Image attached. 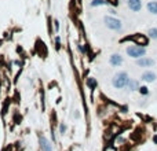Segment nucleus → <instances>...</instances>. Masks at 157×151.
I'll list each match as a JSON object with an SVG mask.
<instances>
[{"instance_id":"9d476101","label":"nucleus","mask_w":157,"mask_h":151,"mask_svg":"<svg viewBox=\"0 0 157 151\" xmlns=\"http://www.w3.org/2000/svg\"><path fill=\"white\" fill-rule=\"evenodd\" d=\"M127 88H128L130 91H139V88H141V85H139V83H138L137 80L130 78L128 84H127Z\"/></svg>"},{"instance_id":"dca6fc26","label":"nucleus","mask_w":157,"mask_h":151,"mask_svg":"<svg viewBox=\"0 0 157 151\" xmlns=\"http://www.w3.org/2000/svg\"><path fill=\"white\" fill-rule=\"evenodd\" d=\"M106 1H108V4H112V6H114V7L119 4V0H106Z\"/></svg>"},{"instance_id":"423d86ee","label":"nucleus","mask_w":157,"mask_h":151,"mask_svg":"<svg viewBox=\"0 0 157 151\" xmlns=\"http://www.w3.org/2000/svg\"><path fill=\"white\" fill-rule=\"evenodd\" d=\"M123 56L120 55V54H113V55H110V58H109V63L112 65V66H114V68H119V66H121L123 65Z\"/></svg>"},{"instance_id":"ddd939ff","label":"nucleus","mask_w":157,"mask_h":151,"mask_svg":"<svg viewBox=\"0 0 157 151\" xmlns=\"http://www.w3.org/2000/svg\"><path fill=\"white\" fill-rule=\"evenodd\" d=\"M148 36H149L150 39L157 40V28H150L149 30H148Z\"/></svg>"},{"instance_id":"0eeeda50","label":"nucleus","mask_w":157,"mask_h":151,"mask_svg":"<svg viewBox=\"0 0 157 151\" xmlns=\"http://www.w3.org/2000/svg\"><path fill=\"white\" fill-rule=\"evenodd\" d=\"M137 65H138V66H141V68H152V66L154 65V60L150 59V58L143 56V58L137 59Z\"/></svg>"},{"instance_id":"20e7f679","label":"nucleus","mask_w":157,"mask_h":151,"mask_svg":"<svg viewBox=\"0 0 157 151\" xmlns=\"http://www.w3.org/2000/svg\"><path fill=\"white\" fill-rule=\"evenodd\" d=\"M125 40H132L137 45H141V47H145V45H148V43H149V39H148L145 35H141V33H137V35H134V36H131V37H125L123 41H125Z\"/></svg>"},{"instance_id":"f257e3e1","label":"nucleus","mask_w":157,"mask_h":151,"mask_svg":"<svg viewBox=\"0 0 157 151\" xmlns=\"http://www.w3.org/2000/svg\"><path fill=\"white\" fill-rule=\"evenodd\" d=\"M130 81V77L125 72H119L117 74H114V77L112 78V84L116 89H123L127 87V84Z\"/></svg>"},{"instance_id":"aec40b11","label":"nucleus","mask_w":157,"mask_h":151,"mask_svg":"<svg viewBox=\"0 0 157 151\" xmlns=\"http://www.w3.org/2000/svg\"><path fill=\"white\" fill-rule=\"evenodd\" d=\"M153 142L157 144V135H156V136H153Z\"/></svg>"},{"instance_id":"6ab92c4d","label":"nucleus","mask_w":157,"mask_h":151,"mask_svg":"<svg viewBox=\"0 0 157 151\" xmlns=\"http://www.w3.org/2000/svg\"><path fill=\"white\" fill-rule=\"evenodd\" d=\"M105 151H116V150H114V148H113V147H108V148H106V150H105Z\"/></svg>"},{"instance_id":"1a4fd4ad","label":"nucleus","mask_w":157,"mask_h":151,"mask_svg":"<svg viewBox=\"0 0 157 151\" xmlns=\"http://www.w3.org/2000/svg\"><path fill=\"white\" fill-rule=\"evenodd\" d=\"M145 83H153V81H156V78H157V76H156V73L154 72H150V70H146L143 74H142V77H141Z\"/></svg>"},{"instance_id":"2eb2a0df","label":"nucleus","mask_w":157,"mask_h":151,"mask_svg":"<svg viewBox=\"0 0 157 151\" xmlns=\"http://www.w3.org/2000/svg\"><path fill=\"white\" fill-rule=\"evenodd\" d=\"M139 92H141L142 95H149V88L148 87H141L139 88Z\"/></svg>"},{"instance_id":"f03ea898","label":"nucleus","mask_w":157,"mask_h":151,"mask_svg":"<svg viewBox=\"0 0 157 151\" xmlns=\"http://www.w3.org/2000/svg\"><path fill=\"white\" fill-rule=\"evenodd\" d=\"M125 52H127V55L131 56V58H134V59H139V58H143V56L146 55V48L134 44V45L127 47Z\"/></svg>"},{"instance_id":"6e6552de","label":"nucleus","mask_w":157,"mask_h":151,"mask_svg":"<svg viewBox=\"0 0 157 151\" xmlns=\"http://www.w3.org/2000/svg\"><path fill=\"white\" fill-rule=\"evenodd\" d=\"M127 4H128L130 10H131V11H134V12L141 11V8H142V1H141V0H128V1H127Z\"/></svg>"},{"instance_id":"f3484780","label":"nucleus","mask_w":157,"mask_h":151,"mask_svg":"<svg viewBox=\"0 0 157 151\" xmlns=\"http://www.w3.org/2000/svg\"><path fill=\"white\" fill-rule=\"evenodd\" d=\"M65 131H66V125H64V124H62V125L59 127V132L62 133V135H64V133H65Z\"/></svg>"},{"instance_id":"39448f33","label":"nucleus","mask_w":157,"mask_h":151,"mask_svg":"<svg viewBox=\"0 0 157 151\" xmlns=\"http://www.w3.org/2000/svg\"><path fill=\"white\" fill-rule=\"evenodd\" d=\"M39 144H40L41 151H52V144L46 136H40L39 137Z\"/></svg>"},{"instance_id":"9b49d317","label":"nucleus","mask_w":157,"mask_h":151,"mask_svg":"<svg viewBox=\"0 0 157 151\" xmlns=\"http://www.w3.org/2000/svg\"><path fill=\"white\" fill-rule=\"evenodd\" d=\"M148 11H149L150 14L157 15V1H149V3H148Z\"/></svg>"},{"instance_id":"4468645a","label":"nucleus","mask_w":157,"mask_h":151,"mask_svg":"<svg viewBox=\"0 0 157 151\" xmlns=\"http://www.w3.org/2000/svg\"><path fill=\"white\" fill-rule=\"evenodd\" d=\"M97 84L98 83L94 78H88V80H87V85H88L90 88H95V87H97Z\"/></svg>"},{"instance_id":"a211bd4d","label":"nucleus","mask_w":157,"mask_h":151,"mask_svg":"<svg viewBox=\"0 0 157 151\" xmlns=\"http://www.w3.org/2000/svg\"><path fill=\"white\" fill-rule=\"evenodd\" d=\"M55 29H56V30L59 29V24H58V21H55Z\"/></svg>"},{"instance_id":"f8f14e48","label":"nucleus","mask_w":157,"mask_h":151,"mask_svg":"<svg viewBox=\"0 0 157 151\" xmlns=\"http://www.w3.org/2000/svg\"><path fill=\"white\" fill-rule=\"evenodd\" d=\"M106 4H108L106 0H93V1H91V6H93V7H99V6H106Z\"/></svg>"},{"instance_id":"7ed1b4c3","label":"nucleus","mask_w":157,"mask_h":151,"mask_svg":"<svg viewBox=\"0 0 157 151\" xmlns=\"http://www.w3.org/2000/svg\"><path fill=\"white\" fill-rule=\"evenodd\" d=\"M103 22L106 25V28H109L110 30H114V32H120L123 29V24L119 18H114L112 15H106L103 18Z\"/></svg>"}]
</instances>
